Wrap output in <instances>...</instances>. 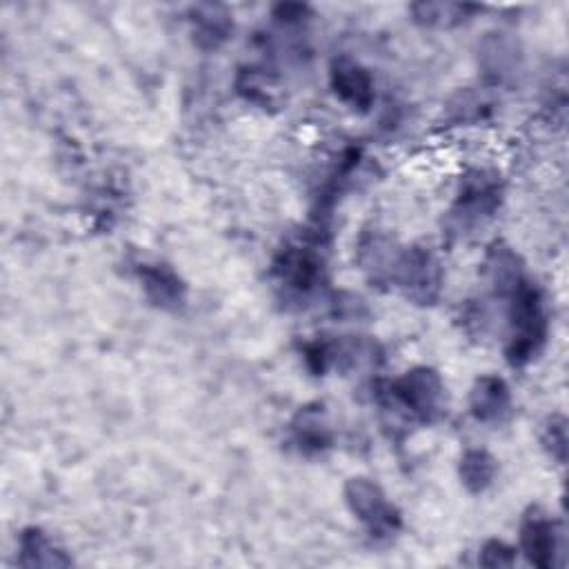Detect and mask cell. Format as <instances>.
I'll return each instance as SVG.
<instances>
[{
	"mask_svg": "<svg viewBox=\"0 0 569 569\" xmlns=\"http://www.w3.org/2000/svg\"><path fill=\"white\" fill-rule=\"evenodd\" d=\"M509 336L505 342V358L511 367H525L538 358L549 336V318L542 289L525 276L507 296Z\"/></svg>",
	"mask_w": 569,
	"mask_h": 569,
	"instance_id": "1",
	"label": "cell"
},
{
	"mask_svg": "<svg viewBox=\"0 0 569 569\" xmlns=\"http://www.w3.org/2000/svg\"><path fill=\"white\" fill-rule=\"evenodd\" d=\"M502 178L493 169H471L460 178L456 200L449 209V227L467 233L491 220L502 204Z\"/></svg>",
	"mask_w": 569,
	"mask_h": 569,
	"instance_id": "2",
	"label": "cell"
},
{
	"mask_svg": "<svg viewBox=\"0 0 569 569\" xmlns=\"http://www.w3.org/2000/svg\"><path fill=\"white\" fill-rule=\"evenodd\" d=\"M440 373L433 367H411L385 387V398L391 407L405 411L418 422H433L445 413L447 393Z\"/></svg>",
	"mask_w": 569,
	"mask_h": 569,
	"instance_id": "3",
	"label": "cell"
},
{
	"mask_svg": "<svg viewBox=\"0 0 569 569\" xmlns=\"http://www.w3.org/2000/svg\"><path fill=\"white\" fill-rule=\"evenodd\" d=\"M271 273L278 287L284 289V296L302 300L311 298L327 282L325 256L320 251V240L287 244L278 251L271 264Z\"/></svg>",
	"mask_w": 569,
	"mask_h": 569,
	"instance_id": "4",
	"label": "cell"
},
{
	"mask_svg": "<svg viewBox=\"0 0 569 569\" xmlns=\"http://www.w3.org/2000/svg\"><path fill=\"white\" fill-rule=\"evenodd\" d=\"M442 280V267L433 251L418 244L400 247L391 287H396L409 302L420 307L433 305L440 298Z\"/></svg>",
	"mask_w": 569,
	"mask_h": 569,
	"instance_id": "5",
	"label": "cell"
},
{
	"mask_svg": "<svg viewBox=\"0 0 569 569\" xmlns=\"http://www.w3.org/2000/svg\"><path fill=\"white\" fill-rule=\"evenodd\" d=\"M349 511L367 527L376 540H387L402 529L400 509L387 500L382 487L365 476H353L342 487Z\"/></svg>",
	"mask_w": 569,
	"mask_h": 569,
	"instance_id": "6",
	"label": "cell"
},
{
	"mask_svg": "<svg viewBox=\"0 0 569 569\" xmlns=\"http://www.w3.org/2000/svg\"><path fill=\"white\" fill-rule=\"evenodd\" d=\"M518 545L525 560L538 569L558 567V556L562 553V531L558 520L549 518L542 509L531 507L522 520L518 531Z\"/></svg>",
	"mask_w": 569,
	"mask_h": 569,
	"instance_id": "7",
	"label": "cell"
},
{
	"mask_svg": "<svg viewBox=\"0 0 569 569\" xmlns=\"http://www.w3.org/2000/svg\"><path fill=\"white\" fill-rule=\"evenodd\" d=\"M478 69L489 87H507L522 73V49L516 38L489 31L478 42Z\"/></svg>",
	"mask_w": 569,
	"mask_h": 569,
	"instance_id": "8",
	"label": "cell"
},
{
	"mask_svg": "<svg viewBox=\"0 0 569 569\" xmlns=\"http://www.w3.org/2000/svg\"><path fill=\"white\" fill-rule=\"evenodd\" d=\"M329 87L333 96L358 113H367L376 102L373 76L349 56H338L329 64Z\"/></svg>",
	"mask_w": 569,
	"mask_h": 569,
	"instance_id": "9",
	"label": "cell"
},
{
	"mask_svg": "<svg viewBox=\"0 0 569 569\" xmlns=\"http://www.w3.org/2000/svg\"><path fill=\"white\" fill-rule=\"evenodd\" d=\"M144 298L162 311H180L187 302V284L167 262H142L136 269Z\"/></svg>",
	"mask_w": 569,
	"mask_h": 569,
	"instance_id": "10",
	"label": "cell"
},
{
	"mask_svg": "<svg viewBox=\"0 0 569 569\" xmlns=\"http://www.w3.org/2000/svg\"><path fill=\"white\" fill-rule=\"evenodd\" d=\"M289 436L293 447L302 456H318L331 449L333 431L327 420L325 407L320 402H309L300 407L289 422Z\"/></svg>",
	"mask_w": 569,
	"mask_h": 569,
	"instance_id": "11",
	"label": "cell"
},
{
	"mask_svg": "<svg viewBox=\"0 0 569 569\" xmlns=\"http://www.w3.org/2000/svg\"><path fill=\"white\" fill-rule=\"evenodd\" d=\"M469 411L482 425H500L511 416V391L505 378L485 373L469 391Z\"/></svg>",
	"mask_w": 569,
	"mask_h": 569,
	"instance_id": "12",
	"label": "cell"
},
{
	"mask_svg": "<svg viewBox=\"0 0 569 569\" xmlns=\"http://www.w3.org/2000/svg\"><path fill=\"white\" fill-rule=\"evenodd\" d=\"M189 29L191 40L200 51H216L233 33V13L224 4H193L189 9Z\"/></svg>",
	"mask_w": 569,
	"mask_h": 569,
	"instance_id": "13",
	"label": "cell"
},
{
	"mask_svg": "<svg viewBox=\"0 0 569 569\" xmlns=\"http://www.w3.org/2000/svg\"><path fill=\"white\" fill-rule=\"evenodd\" d=\"M398 253H400V247L378 231L365 233L358 244V262L367 273V278L378 287L380 284L391 287V273H393Z\"/></svg>",
	"mask_w": 569,
	"mask_h": 569,
	"instance_id": "14",
	"label": "cell"
},
{
	"mask_svg": "<svg viewBox=\"0 0 569 569\" xmlns=\"http://www.w3.org/2000/svg\"><path fill=\"white\" fill-rule=\"evenodd\" d=\"M20 567H69L73 558L40 527H27L18 536Z\"/></svg>",
	"mask_w": 569,
	"mask_h": 569,
	"instance_id": "15",
	"label": "cell"
},
{
	"mask_svg": "<svg viewBox=\"0 0 569 569\" xmlns=\"http://www.w3.org/2000/svg\"><path fill=\"white\" fill-rule=\"evenodd\" d=\"M485 276L496 291L505 298L527 273L522 258L505 242H493L485 256Z\"/></svg>",
	"mask_w": 569,
	"mask_h": 569,
	"instance_id": "16",
	"label": "cell"
},
{
	"mask_svg": "<svg viewBox=\"0 0 569 569\" xmlns=\"http://www.w3.org/2000/svg\"><path fill=\"white\" fill-rule=\"evenodd\" d=\"M482 11L478 4H458V2H413L409 4L411 20L429 29H451L469 20L473 13Z\"/></svg>",
	"mask_w": 569,
	"mask_h": 569,
	"instance_id": "17",
	"label": "cell"
},
{
	"mask_svg": "<svg viewBox=\"0 0 569 569\" xmlns=\"http://www.w3.org/2000/svg\"><path fill=\"white\" fill-rule=\"evenodd\" d=\"M236 91L260 109H271L280 102V84L276 76L262 67H242L236 76Z\"/></svg>",
	"mask_w": 569,
	"mask_h": 569,
	"instance_id": "18",
	"label": "cell"
},
{
	"mask_svg": "<svg viewBox=\"0 0 569 569\" xmlns=\"http://www.w3.org/2000/svg\"><path fill=\"white\" fill-rule=\"evenodd\" d=\"M498 473V460L480 447H471L460 456L458 462V476L462 487L469 493H482L487 491Z\"/></svg>",
	"mask_w": 569,
	"mask_h": 569,
	"instance_id": "19",
	"label": "cell"
},
{
	"mask_svg": "<svg viewBox=\"0 0 569 569\" xmlns=\"http://www.w3.org/2000/svg\"><path fill=\"white\" fill-rule=\"evenodd\" d=\"M489 107H491V102L487 100L485 93L462 89L449 100L447 109H449V120H453V122H473V120L485 118Z\"/></svg>",
	"mask_w": 569,
	"mask_h": 569,
	"instance_id": "20",
	"label": "cell"
},
{
	"mask_svg": "<svg viewBox=\"0 0 569 569\" xmlns=\"http://www.w3.org/2000/svg\"><path fill=\"white\" fill-rule=\"evenodd\" d=\"M542 449L549 458H553L558 465H565L567 460V418L562 413H553L545 420L540 431Z\"/></svg>",
	"mask_w": 569,
	"mask_h": 569,
	"instance_id": "21",
	"label": "cell"
},
{
	"mask_svg": "<svg viewBox=\"0 0 569 569\" xmlns=\"http://www.w3.org/2000/svg\"><path fill=\"white\" fill-rule=\"evenodd\" d=\"M478 562H480L482 567H489V569H496V567H513V562H516V549L509 547L507 542L498 540V538H491V540H487V542L480 547Z\"/></svg>",
	"mask_w": 569,
	"mask_h": 569,
	"instance_id": "22",
	"label": "cell"
},
{
	"mask_svg": "<svg viewBox=\"0 0 569 569\" xmlns=\"http://www.w3.org/2000/svg\"><path fill=\"white\" fill-rule=\"evenodd\" d=\"M311 7L305 2H278L271 7V16L278 24L284 27H293V24H302L305 20L311 18Z\"/></svg>",
	"mask_w": 569,
	"mask_h": 569,
	"instance_id": "23",
	"label": "cell"
},
{
	"mask_svg": "<svg viewBox=\"0 0 569 569\" xmlns=\"http://www.w3.org/2000/svg\"><path fill=\"white\" fill-rule=\"evenodd\" d=\"M331 307H333V316H336V318L353 320V318L367 316L365 302H362L358 296H353V293H336Z\"/></svg>",
	"mask_w": 569,
	"mask_h": 569,
	"instance_id": "24",
	"label": "cell"
}]
</instances>
